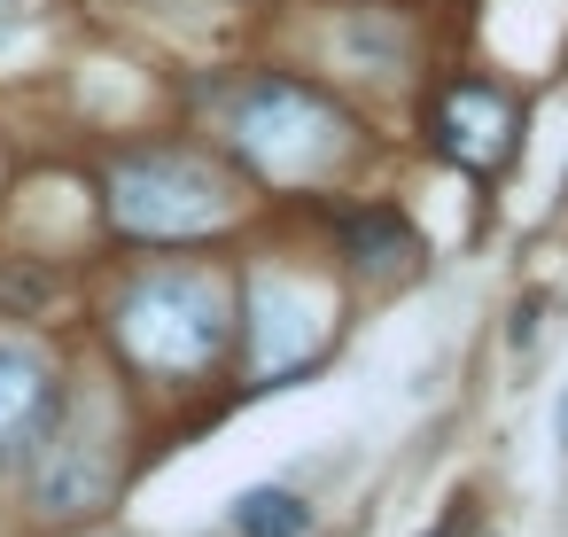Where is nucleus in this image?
<instances>
[{
	"instance_id": "nucleus-2",
	"label": "nucleus",
	"mask_w": 568,
	"mask_h": 537,
	"mask_svg": "<svg viewBox=\"0 0 568 537\" xmlns=\"http://www.w3.org/2000/svg\"><path fill=\"white\" fill-rule=\"evenodd\" d=\"M110 211L125 234H149V242H187V234H211L226 219V188L211 164L195 156H133L118 180H110Z\"/></svg>"
},
{
	"instance_id": "nucleus-6",
	"label": "nucleus",
	"mask_w": 568,
	"mask_h": 537,
	"mask_svg": "<svg viewBox=\"0 0 568 537\" xmlns=\"http://www.w3.org/2000/svg\"><path fill=\"white\" fill-rule=\"evenodd\" d=\"M343 242H351L358 273H405L413 265V234H405L397 211H351L343 219Z\"/></svg>"
},
{
	"instance_id": "nucleus-5",
	"label": "nucleus",
	"mask_w": 568,
	"mask_h": 537,
	"mask_svg": "<svg viewBox=\"0 0 568 537\" xmlns=\"http://www.w3.org/2000/svg\"><path fill=\"white\" fill-rule=\"evenodd\" d=\"M48 413H55L48 366H40L32 351H17V343H0V452L32 444V436L48 428Z\"/></svg>"
},
{
	"instance_id": "nucleus-4",
	"label": "nucleus",
	"mask_w": 568,
	"mask_h": 537,
	"mask_svg": "<svg viewBox=\"0 0 568 537\" xmlns=\"http://www.w3.org/2000/svg\"><path fill=\"white\" fill-rule=\"evenodd\" d=\"M436 133H444V149H452L467 172H498V164H506V149H514V102L467 79V87H452V94H444Z\"/></svg>"
},
{
	"instance_id": "nucleus-1",
	"label": "nucleus",
	"mask_w": 568,
	"mask_h": 537,
	"mask_svg": "<svg viewBox=\"0 0 568 537\" xmlns=\"http://www.w3.org/2000/svg\"><path fill=\"white\" fill-rule=\"evenodd\" d=\"M118 335L149 374H203L226 351V296L203 273H149L125 296Z\"/></svg>"
},
{
	"instance_id": "nucleus-10",
	"label": "nucleus",
	"mask_w": 568,
	"mask_h": 537,
	"mask_svg": "<svg viewBox=\"0 0 568 537\" xmlns=\"http://www.w3.org/2000/svg\"><path fill=\"white\" fill-rule=\"evenodd\" d=\"M552 428H560V444H568V389H560V421H552Z\"/></svg>"
},
{
	"instance_id": "nucleus-3",
	"label": "nucleus",
	"mask_w": 568,
	"mask_h": 537,
	"mask_svg": "<svg viewBox=\"0 0 568 537\" xmlns=\"http://www.w3.org/2000/svg\"><path fill=\"white\" fill-rule=\"evenodd\" d=\"M234 133H242V149H250L273 180H304V172H320V164L335 156L343 118H335L320 94H304V87L273 79V87H257V94L242 102Z\"/></svg>"
},
{
	"instance_id": "nucleus-9",
	"label": "nucleus",
	"mask_w": 568,
	"mask_h": 537,
	"mask_svg": "<svg viewBox=\"0 0 568 537\" xmlns=\"http://www.w3.org/2000/svg\"><path fill=\"white\" fill-rule=\"evenodd\" d=\"M428 537H459V514H444V521H436V529H428Z\"/></svg>"
},
{
	"instance_id": "nucleus-8",
	"label": "nucleus",
	"mask_w": 568,
	"mask_h": 537,
	"mask_svg": "<svg viewBox=\"0 0 568 537\" xmlns=\"http://www.w3.org/2000/svg\"><path fill=\"white\" fill-rule=\"evenodd\" d=\"M537 312H545L537 296H529V304H514V327H506V335H514V351H521V343H537Z\"/></svg>"
},
{
	"instance_id": "nucleus-7",
	"label": "nucleus",
	"mask_w": 568,
	"mask_h": 537,
	"mask_svg": "<svg viewBox=\"0 0 568 537\" xmlns=\"http://www.w3.org/2000/svg\"><path fill=\"white\" fill-rule=\"evenodd\" d=\"M234 529H242V537H304V529H312V506H304L296 490L265 483V490H242V498H234Z\"/></svg>"
}]
</instances>
